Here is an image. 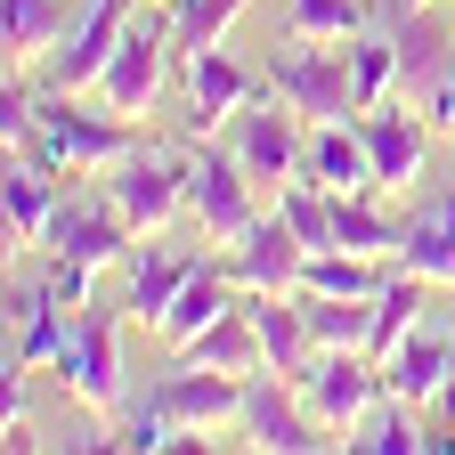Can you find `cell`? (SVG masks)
I'll return each instance as SVG.
<instances>
[{
    "instance_id": "10",
    "label": "cell",
    "mask_w": 455,
    "mask_h": 455,
    "mask_svg": "<svg viewBox=\"0 0 455 455\" xmlns=\"http://www.w3.org/2000/svg\"><path fill=\"white\" fill-rule=\"evenodd\" d=\"M244 382H252V374H220V366L171 358V374L147 382V407H155L163 423H180V431H220V423L244 415Z\"/></svg>"
},
{
    "instance_id": "26",
    "label": "cell",
    "mask_w": 455,
    "mask_h": 455,
    "mask_svg": "<svg viewBox=\"0 0 455 455\" xmlns=\"http://www.w3.org/2000/svg\"><path fill=\"white\" fill-rule=\"evenodd\" d=\"M301 317H309V341H317V350H366L374 293H301Z\"/></svg>"
},
{
    "instance_id": "4",
    "label": "cell",
    "mask_w": 455,
    "mask_h": 455,
    "mask_svg": "<svg viewBox=\"0 0 455 455\" xmlns=\"http://www.w3.org/2000/svg\"><path fill=\"white\" fill-rule=\"evenodd\" d=\"M131 17H139V0H82L74 25L57 33V49L41 57V90H82V98H90L98 74L114 66V49H123Z\"/></svg>"
},
{
    "instance_id": "11",
    "label": "cell",
    "mask_w": 455,
    "mask_h": 455,
    "mask_svg": "<svg viewBox=\"0 0 455 455\" xmlns=\"http://www.w3.org/2000/svg\"><path fill=\"white\" fill-rule=\"evenodd\" d=\"M374 398H382V366L366 350H317L309 374H301V407L325 431H341V447H350V423L374 407Z\"/></svg>"
},
{
    "instance_id": "16",
    "label": "cell",
    "mask_w": 455,
    "mask_h": 455,
    "mask_svg": "<svg viewBox=\"0 0 455 455\" xmlns=\"http://www.w3.org/2000/svg\"><path fill=\"white\" fill-rule=\"evenodd\" d=\"M301 180H317L325 196H382V180H374V155H366V131L350 123V114H341V123H309Z\"/></svg>"
},
{
    "instance_id": "14",
    "label": "cell",
    "mask_w": 455,
    "mask_h": 455,
    "mask_svg": "<svg viewBox=\"0 0 455 455\" xmlns=\"http://www.w3.org/2000/svg\"><path fill=\"white\" fill-rule=\"evenodd\" d=\"M228 268H236V284H244V293H293V284H301V268H309V244H301L293 228H284V212L268 204V212L244 228V236L228 244Z\"/></svg>"
},
{
    "instance_id": "22",
    "label": "cell",
    "mask_w": 455,
    "mask_h": 455,
    "mask_svg": "<svg viewBox=\"0 0 455 455\" xmlns=\"http://www.w3.org/2000/svg\"><path fill=\"white\" fill-rule=\"evenodd\" d=\"M171 358H188V366H220V374H268V350H260V325H252V309L236 301L228 317H212L188 350H171Z\"/></svg>"
},
{
    "instance_id": "19",
    "label": "cell",
    "mask_w": 455,
    "mask_h": 455,
    "mask_svg": "<svg viewBox=\"0 0 455 455\" xmlns=\"http://www.w3.org/2000/svg\"><path fill=\"white\" fill-rule=\"evenodd\" d=\"M204 268V252L196 244H163V236H139L131 244V260H123V276H131V317L139 325H155L171 301H180V284Z\"/></svg>"
},
{
    "instance_id": "30",
    "label": "cell",
    "mask_w": 455,
    "mask_h": 455,
    "mask_svg": "<svg viewBox=\"0 0 455 455\" xmlns=\"http://www.w3.org/2000/svg\"><path fill=\"white\" fill-rule=\"evenodd\" d=\"M366 0H284V41H358Z\"/></svg>"
},
{
    "instance_id": "24",
    "label": "cell",
    "mask_w": 455,
    "mask_h": 455,
    "mask_svg": "<svg viewBox=\"0 0 455 455\" xmlns=\"http://www.w3.org/2000/svg\"><path fill=\"white\" fill-rule=\"evenodd\" d=\"M9 309L25 317V333H17V350H9V366H25V374L57 366V350H66V333H74V309L57 301L49 284H33V293H17Z\"/></svg>"
},
{
    "instance_id": "20",
    "label": "cell",
    "mask_w": 455,
    "mask_h": 455,
    "mask_svg": "<svg viewBox=\"0 0 455 455\" xmlns=\"http://www.w3.org/2000/svg\"><path fill=\"white\" fill-rule=\"evenodd\" d=\"M236 301H244V284H236V268H228V252H220V260H204V268L180 284V301H171V309L155 317V333L171 341V350H188V341H196L212 317H228Z\"/></svg>"
},
{
    "instance_id": "6",
    "label": "cell",
    "mask_w": 455,
    "mask_h": 455,
    "mask_svg": "<svg viewBox=\"0 0 455 455\" xmlns=\"http://www.w3.org/2000/svg\"><path fill=\"white\" fill-rule=\"evenodd\" d=\"M244 447L260 455H309V447H341V431H325L309 407H301V382L293 374H252L244 382V415H236Z\"/></svg>"
},
{
    "instance_id": "37",
    "label": "cell",
    "mask_w": 455,
    "mask_h": 455,
    "mask_svg": "<svg viewBox=\"0 0 455 455\" xmlns=\"http://www.w3.org/2000/svg\"><path fill=\"white\" fill-rule=\"evenodd\" d=\"M163 9H171V0H163Z\"/></svg>"
},
{
    "instance_id": "12",
    "label": "cell",
    "mask_w": 455,
    "mask_h": 455,
    "mask_svg": "<svg viewBox=\"0 0 455 455\" xmlns=\"http://www.w3.org/2000/svg\"><path fill=\"white\" fill-rule=\"evenodd\" d=\"M358 131H366V155H374V180L382 188H415L423 180V155L439 139L415 98H382L374 114H358Z\"/></svg>"
},
{
    "instance_id": "17",
    "label": "cell",
    "mask_w": 455,
    "mask_h": 455,
    "mask_svg": "<svg viewBox=\"0 0 455 455\" xmlns=\"http://www.w3.org/2000/svg\"><path fill=\"white\" fill-rule=\"evenodd\" d=\"M447 374H455V341H447V325H431V317H423V325L382 358V390H390V398H407L415 415L447 390Z\"/></svg>"
},
{
    "instance_id": "2",
    "label": "cell",
    "mask_w": 455,
    "mask_h": 455,
    "mask_svg": "<svg viewBox=\"0 0 455 455\" xmlns=\"http://www.w3.org/2000/svg\"><path fill=\"white\" fill-rule=\"evenodd\" d=\"M131 244H139V228L114 212V196L106 204H66L57 212V228H49V293L66 301V309H90V284H98V268H123L131 260Z\"/></svg>"
},
{
    "instance_id": "32",
    "label": "cell",
    "mask_w": 455,
    "mask_h": 455,
    "mask_svg": "<svg viewBox=\"0 0 455 455\" xmlns=\"http://www.w3.org/2000/svg\"><path fill=\"white\" fill-rule=\"evenodd\" d=\"M293 293H382V260L325 244V252H309V268H301V284H293Z\"/></svg>"
},
{
    "instance_id": "31",
    "label": "cell",
    "mask_w": 455,
    "mask_h": 455,
    "mask_svg": "<svg viewBox=\"0 0 455 455\" xmlns=\"http://www.w3.org/2000/svg\"><path fill=\"white\" fill-rule=\"evenodd\" d=\"M350 447H366V455H407V447H423V423H415V407L407 398H374V407L350 423Z\"/></svg>"
},
{
    "instance_id": "28",
    "label": "cell",
    "mask_w": 455,
    "mask_h": 455,
    "mask_svg": "<svg viewBox=\"0 0 455 455\" xmlns=\"http://www.w3.org/2000/svg\"><path fill=\"white\" fill-rule=\"evenodd\" d=\"M252 9V0H171V57H204V49H220L228 41V25H236Z\"/></svg>"
},
{
    "instance_id": "9",
    "label": "cell",
    "mask_w": 455,
    "mask_h": 455,
    "mask_svg": "<svg viewBox=\"0 0 455 455\" xmlns=\"http://www.w3.org/2000/svg\"><path fill=\"white\" fill-rule=\"evenodd\" d=\"M188 212H196V228H204V244H236L244 228L260 220L244 155H220V147H196V155H188Z\"/></svg>"
},
{
    "instance_id": "21",
    "label": "cell",
    "mask_w": 455,
    "mask_h": 455,
    "mask_svg": "<svg viewBox=\"0 0 455 455\" xmlns=\"http://www.w3.org/2000/svg\"><path fill=\"white\" fill-rule=\"evenodd\" d=\"M252 325H260V350H268V374H309L317 341H309V317H301V293H244Z\"/></svg>"
},
{
    "instance_id": "7",
    "label": "cell",
    "mask_w": 455,
    "mask_h": 455,
    "mask_svg": "<svg viewBox=\"0 0 455 455\" xmlns=\"http://www.w3.org/2000/svg\"><path fill=\"white\" fill-rule=\"evenodd\" d=\"M106 196L139 236H163L171 220L188 212V155H163V147H139L106 171Z\"/></svg>"
},
{
    "instance_id": "36",
    "label": "cell",
    "mask_w": 455,
    "mask_h": 455,
    "mask_svg": "<svg viewBox=\"0 0 455 455\" xmlns=\"http://www.w3.org/2000/svg\"><path fill=\"white\" fill-rule=\"evenodd\" d=\"M398 9H431V0H398Z\"/></svg>"
},
{
    "instance_id": "13",
    "label": "cell",
    "mask_w": 455,
    "mask_h": 455,
    "mask_svg": "<svg viewBox=\"0 0 455 455\" xmlns=\"http://www.w3.org/2000/svg\"><path fill=\"white\" fill-rule=\"evenodd\" d=\"M236 155H244V171L252 180H268V188H284V180H301V155H309V123L284 98H268V106H244L236 114Z\"/></svg>"
},
{
    "instance_id": "18",
    "label": "cell",
    "mask_w": 455,
    "mask_h": 455,
    "mask_svg": "<svg viewBox=\"0 0 455 455\" xmlns=\"http://www.w3.org/2000/svg\"><path fill=\"white\" fill-rule=\"evenodd\" d=\"M0 204H9V244L17 252H41L57 212H66V188H57V171L41 155H9V188H0Z\"/></svg>"
},
{
    "instance_id": "34",
    "label": "cell",
    "mask_w": 455,
    "mask_h": 455,
    "mask_svg": "<svg viewBox=\"0 0 455 455\" xmlns=\"http://www.w3.org/2000/svg\"><path fill=\"white\" fill-rule=\"evenodd\" d=\"M276 212H284V228H293L309 252L333 244V196H325L317 180H284V188H276Z\"/></svg>"
},
{
    "instance_id": "5",
    "label": "cell",
    "mask_w": 455,
    "mask_h": 455,
    "mask_svg": "<svg viewBox=\"0 0 455 455\" xmlns=\"http://www.w3.org/2000/svg\"><path fill=\"white\" fill-rule=\"evenodd\" d=\"M163 74H171V9L163 0H139V17H131L123 49H114V66L98 74L90 98H106L114 114H147L163 98Z\"/></svg>"
},
{
    "instance_id": "33",
    "label": "cell",
    "mask_w": 455,
    "mask_h": 455,
    "mask_svg": "<svg viewBox=\"0 0 455 455\" xmlns=\"http://www.w3.org/2000/svg\"><path fill=\"white\" fill-rule=\"evenodd\" d=\"M398 268H415V276H431V284H447L455 293V236L431 220V212H415L407 220V236H398V252H390Z\"/></svg>"
},
{
    "instance_id": "3",
    "label": "cell",
    "mask_w": 455,
    "mask_h": 455,
    "mask_svg": "<svg viewBox=\"0 0 455 455\" xmlns=\"http://www.w3.org/2000/svg\"><path fill=\"white\" fill-rule=\"evenodd\" d=\"M268 98H284L301 123H341V114H358L350 41H284L276 66H268Z\"/></svg>"
},
{
    "instance_id": "1",
    "label": "cell",
    "mask_w": 455,
    "mask_h": 455,
    "mask_svg": "<svg viewBox=\"0 0 455 455\" xmlns=\"http://www.w3.org/2000/svg\"><path fill=\"white\" fill-rule=\"evenodd\" d=\"M147 139H139V114H114L106 98L98 106H82V90H41V106H33V147L25 155H41L57 180L66 171H114L123 155H139Z\"/></svg>"
},
{
    "instance_id": "23",
    "label": "cell",
    "mask_w": 455,
    "mask_h": 455,
    "mask_svg": "<svg viewBox=\"0 0 455 455\" xmlns=\"http://www.w3.org/2000/svg\"><path fill=\"white\" fill-rule=\"evenodd\" d=\"M431 317V276H415V268H398V276H382V293H374V333H366V358L382 366L398 341H407L415 325Z\"/></svg>"
},
{
    "instance_id": "15",
    "label": "cell",
    "mask_w": 455,
    "mask_h": 455,
    "mask_svg": "<svg viewBox=\"0 0 455 455\" xmlns=\"http://www.w3.org/2000/svg\"><path fill=\"white\" fill-rule=\"evenodd\" d=\"M252 98H260V82L228 57V41L204 49V57H188V139H212L220 123H236Z\"/></svg>"
},
{
    "instance_id": "8",
    "label": "cell",
    "mask_w": 455,
    "mask_h": 455,
    "mask_svg": "<svg viewBox=\"0 0 455 455\" xmlns=\"http://www.w3.org/2000/svg\"><path fill=\"white\" fill-rule=\"evenodd\" d=\"M57 382H66L90 415H114L123 407V325H114V309H82L66 350H57Z\"/></svg>"
},
{
    "instance_id": "35",
    "label": "cell",
    "mask_w": 455,
    "mask_h": 455,
    "mask_svg": "<svg viewBox=\"0 0 455 455\" xmlns=\"http://www.w3.org/2000/svg\"><path fill=\"white\" fill-rule=\"evenodd\" d=\"M415 106L431 114V131H439V139H455V66H447V74H439V82H431Z\"/></svg>"
},
{
    "instance_id": "25",
    "label": "cell",
    "mask_w": 455,
    "mask_h": 455,
    "mask_svg": "<svg viewBox=\"0 0 455 455\" xmlns=\"http://www.w3.org/2000/svg\"><path fill=\"white\" fill-rule=\"evenodd\" d=\"M66 25H74V17H66V0H0V49H9V74L41 66Z\"/></svg>"
},
{
    "instance_id": "29",
    "label": "cell",
    "mask_w": 455,
    "mask_h": 455,
    "mask_svg": "<svg viewBox=\"0 0 455 455\" xmlns=\"http://www.w3.org/2000/svg\"><path fill=\"white\" fill-rule=\"evenodd\" d=\"M350 90H358V114L398 98V33H358L350 41Z\"/></svg>"
},
{
    "instance_id": "27",
    "label": "cell",
    "mask_w": 455,
    "mask_h": 455,
    "mask_svg": "<svg viewBox=\"0 0 455 455\" xmlns=\"http://www.w3.org/2000/svg\"><path fill=\"white\" fill-rule=\"evenodd\" d=\"M398 236H407V220H390L374 196H333V244L341 252H366V260H390Z\"/></svg>"
}]
</instances>
